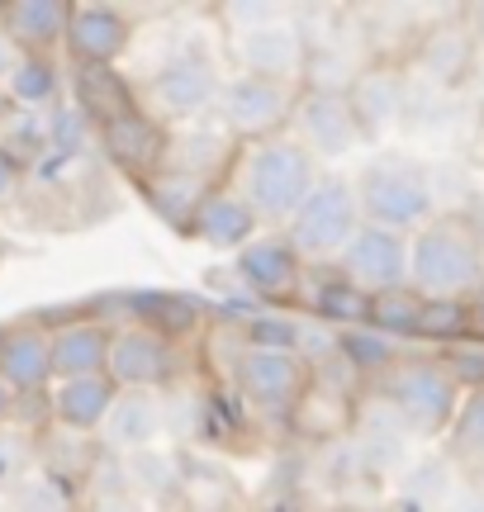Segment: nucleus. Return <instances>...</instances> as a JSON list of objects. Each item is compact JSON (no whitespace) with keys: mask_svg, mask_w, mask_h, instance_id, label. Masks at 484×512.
I'll use <instances>...</instances> for the list:
<instances>
[{"mask_svg":"<svg viewBox=\"0 0 484 512\" xmlns=\"http://www.w3.org/2000/svg\"><path fill=\"white\" fill-rule=\"evenodd\" d=\"M323 181L318 157L299 138H271V143L247 147L238 166V195L252 204L257 223H290L299 204L309 200V190Z\"/></svg>","mask_w":484,"mask_h":512,"instance_id":"obj_1","label":"nucleus"},{"mask_svg":"<svg viewBox=\"0 0 484 512\" xmlns=\"http://www.w3.org/2000/svg\"><path fill=\"white\" fill-rule=\"evenodd\" d=\"M484 280V247L466 223L432 219L409 238V290L418 299H470Z\"/></svg>","mask_w":484,"mask_h":512,"instance_id":"obj_2","label":"nucleus"},{"mask_svg":"<svg viewBox=\"0 0 484 512\" xmlns=\"http://www.w3.org/2000/svg\"><path fill=\"white\" fill-rule=\"evenodd\" d=\"M356 204H361V223L371 228H390V233H418L432 223V181L428 171L409 157H380L356 176Z\"/></svg>","mask_w":484,"mask_h":512,"instance_id":"obj_3","label":"nucleus"},{"mask_svg":"<svg viewBox=\"0 0 484 512\" xmlns=\"http://www.w3.org/2000/svg\"><path fill=\"white\" fill-rule=\"evenodd\" d=\"M361 228V204H356L352 181L342 176H323L309 190V200L299 204L290 223H285V242L295 247L304 266H328L347 252V242Z\"/></svg>","mask_w":484,"mask_h":512,"instance_id":"obj_4","label":"nucleus"},{"mask_svg":"<svg viewBox=\"0 0 484 512\" xmlns=\"http://www.w3.org/2000/svg\"><path fill=\"white\" fill-rule=\"evenodd\" d=\"M385 403L409 432L437 437L456 418L461 384L451 380V370L442 361H394L385 370Z\"/></svg>","mask_w":484,"mask_h":512,"instance_id":"obj_5","label":"nucleus"},{"mask_svg":"<svg viewBox=\"0 0 484 512\" xmlns=\"http://www.w3.org/2000/svg\"><path fill=\"white\" fill-rule=\"evenodd\" d=\"M214 105H219V119H224L228 138H242L247 147H257V143L280 138V128L290 124V114H295V86L238 72L219 91Z\"/></svg>","mask_w":484,"mask_h":512,"instance_id":"obj_6","label":"nucleus"},{"mask_svg":"<svg viewBox=\"0 0 484 512\" xmlns=\"http://www.w3.org/2000/svg\"><path fill=\"white\" fill-rule=\"evenodd\" d=\"M219 91H224V81H219L214 57L181 53L167 67H157V76L148 81V114L157 124H186V119L214 110Z\"/></svg>","mask_w":484,"mask_h":512,"instance_id":"obj_7","label":"nucleus"},{"mask_svg":"<svg viewBox=\"0 0 484 512\" xmlns=\"http://www.w3.org/2000/svg\"><path fill=\"white\" fill-rule=\"evenodd\" d=\"M171 375H176V342H167L162 332L143 328V323L114 328L105 380L119 394H157L162 384H171Z\"/></svg>","mask_w":484,"mask_h":512,"instance_id":"obj_8","label":"nucleus"},{"mask_svg":"<svg viewBox=\"0 0 484 512\" xmlns=\"http://www.w3.org/2000/svg\"><path fill=\"white\" fill-rule=\"evenodd\" d=\"M337 275L356 285L361 294H385L409 285V238L390 233V228H371L361 223L347 252L337 256Z\"/></svg>","mask_w":484,"mask_h":512,"instance_id":"obj_9","label":"nucleus"},{"mask_svg":"<svg viewBox=\"0 0 484 512\" xmlns=\"http://www.w3.org/2000/svg\"><path fill=\"white\" fill-rule=\"evenodd\" d=\"M133 43V19L119 10V5H105V0H81L67 15V34H62V48L81 72H105L119 57L129 53Z\"/></svg>","mask_w":484,"mask_h":512,"instance_id":"obj_10","label":"nucleus"},{"mask_svg":"<svg viewBox=\"0 0 484 512\" xmlns=\"http://www.w3.org/2000/svg\"><path fill=\"white\" fill-rule=\"evenodd\" d=\"M100 147H105V157H110L124 176H133L138 185L152 181L157 171H167L171 166L167 124H157L143 105H133V110L105 119V124H100Z\"/></svg>","mask_w":484,"mask_h":512,"instance_id":"obj_11","label":"nucleus"},{"mask_svg":"<svg viewBox=\"0 0 484 512\" xmlns=\"http://www.w3.org/2000/svg\"><path fill=\"white\" fill-rule=\"evenodd\" d=\"M233 375H238L242 399L252 403V408H261V413H290L295 399L304 394V384H309V366L299 361L295 351L242 347Z\"/></svg>","mask_w":484,"mask_h":512,"instance_id":"obj_12","label":"nucleus"},{"mask_svg":"<svg viewBox=\"0 0 484 512\" xmlns=\"http://www.w3.org/2000/svg\"><path fill=\"white\" fill-rule=\"evenodd\" d=\"M290 119L299 124V143L309 147L314 157H347V152L361 143L342 86H333V91H328V86H304V91H295V114H290Z\"/></svg>","mask_w":484,"mask_h":512,"instance_id":"obj_13","label":"nucleus"},{"mask_svg":"<svg viewBox=\"0 0 484 512\" xmlns=\"http://www.w3.org/2000/svg\"><path fill=\"white\" fill-rule=\"evenodd\" d=\"M342 95H347V110L356 119V133L371 143L394 133V124L409 110V81L394 67H361V72H352Z\"/></svg>","mask_w":484,"mask_h":512,"instance_id":"obj_14","label":"nucleus"},{"mask_svg":"<svg viewBox=\"0 0 484 512\" xmlns=\"http://www.w3.org/2000/svg\"><path fill=\"white\" fill-rule=\"evenodd\" d=\"M233 271L252 294L261 299H290L304 285V261L295 256V247L285 242V233H261L233 256Z\"/></svg>","mask_w":484,"mask_h":512,"instance_id":"obj_15","label":"nucleus"},{"mask_svg":"<svg viewBox=\"0 0 484 512\" xmlns=\"http://www.w3.org/2000/svg\"><path fill=\"white\" fill-rule=\"evenodd\" d=\"M238 62L247 76H261V81H280V86H295L304 67H309V48H304V38L299 29L290 24H261L252 34H238Z\"/></svg>","mask_w":484,"mask_h":512,"instance_id":"obj_16","label":"nucleus"},{"mask_svg":"<svg viewBox=\"0 0 484 512\" xmlns=\"http://www.w3.org/2000/svg\"><path fill=\"white\" fill-rule=\"evenodd\" d=\"M257 214L252 204L238 195V185H209L205 200L195 204V219H190V238L214 247V252H242L247 242L257 238Z\"/></svg>","mask_w":484,"mask_h":512,"instance_id":"obj_17","label":"nucleus"},{"mask_svg":"<svg viewBox=\"0 0 484 512\" xmlns=\"http://www.w3.org/2000/svg\"><path fill=\"white\" fill-rule=\"evenodd\" d=\"M67 0H5L0 5V38L19 57H48L67 34Z\"/></svg>","mask_w":484,"mask_h":512,"instance_id":"obj_18","label":"nucleus"},{"mask_svg":"<svg viewBox=\"0 0 484 512\" xmlns=\"http://www.w3.org/2000/svg\"><path fill=\"white\" fill-rule=\"evenodd\" d=\"M110 337L114 328L100 318H76L48 332V356H53V384L57 380H86V375H105L110 361Z\"/></svg>","mask_w":484,"mask_h":512,"instance_id":"obj_19","label":"nucleus"},{"mask_svg":"<svg viewBox=\"0 0 484 512\" xmlns=\"http://www.w3.org/2000/svg\"><path fill=\"white\" fill-rule=\"evenodd\" d=\"M0 380L10 394H43L53 384V356H48V328L19 323L0 332Z\"/></svg>","mask_w":484,"mask_h":512,"instance_id":"obj_20","label":"nucleus"},{"mask_svg":"<svg viewBox=\"0 0 484 512\" xmlns=\"http://www.w3.org/2000/svg\"><path fill=\"white\" fill-rule=\"evenodd\" d=\"M114 394H119V389H114L105 375H86V380H57L48 408H53V422L62 427V432H72V437H91V432H100V427H105V418H110Z\"/></svg>","mask_w":484,"mask_h":512,"instance_id":"obj_21","label":"nucleus"},{"mask_svg":"<svg viewBox=\"0 0 484 512\" xmlns=\"http://www.w3.org/2000/svg\"><path fill=\"white\" fill-rule=\"evenodd\" d=\"M475 38H470L466 24H437L423 34L418 43V72L437 81V86H461L475 67Z\"/></svg>","mask_w":484,"mask_h":512,"instance_id":"obj_22","label":"nucleus"},{"mask_svg":"<svg viewBox=\"0 0 484 512\" xmlns=\"http://www.w3.org/2000/svg\"><path fill=\"white\" fill-rule=\"evenodd\" d=\"M105 446L114 451H148L162 437V399L157 394H114L110 418H105Z\"/></svg>","mask_w":484,"mask_h":512,"instance_id":"obj_23","label":"nucleus"},{"mask_svg":"<svg viewBox=\"0 0 484 512\" xmlns=\"http://www.w3.org/2000/svg\"><path fill=\"white\" fill-rule=\"evenodd\" d=\"M290 422H295V432H304V437L328 441L352 422V399L333 380H318L314 370H309V384H304V394L290 408Z\"/></svg>","mask_w":484,"mask_h":512,"instance_id":"obj_24","label":"nucleus"},{"mask_svg":"<svg viewBox=\"0 0 484 512\" xmlns=\"http://www.w3.org/2000/svg\"><path fill=\"white\" fill-rule=\"evenodd\" d=\"M205 190H209V181L190 176V171H176V166H167V171H157L152 181H143V195H148L152 214L167 223V228H176V233L190 228L195 204L205 200Z\"/></svg>","mask_w":484,"mask_h":512,"instance_id":"obj_25","label":"nucleus"},{"mask_svg":"<svg viewBox=\"0 0 484 512\" xmlns=\"http://www.w3.org/2000/svg\"><path fill=\"white\" fill-rule=\"evenodd\" d=\"M299 299L323 318V323H337V328H366V309H371V294H361L356 285H347L342 275H314L304 271V285H299Z\"/></svg>","mask_w":484,"mask_h":512,"instance_id":"obj_26","label":"nucleus"},{"mask_svg":"<svg viewBox=\"0 0 484 512\" xmlns=\"http://www.w3.org/2000/svg\"><path fill=\"white\" fill-rule=\"evenodd\" d=\"M57 86H62V76L48 57H19L10 76H5V95L24 105V110H43V105H53L57 100Z\"/></svg>","mask_w":484,"mask_h":512,"instance_id":"obj_27","label":"nucleus"},{"mask_svg":"<svg viewBox=\"0 0 484 512\" xmlns=\"http://www.w3.org/2000/svg\"><path fill=\"white\" fill-rule=\"evenodd\" d=\"M470 332H475V318H470L466 299H423L413 337H423V342H466Z\"/></svg>","mask_w":484,"mask_h":512,"instance_id":"obj_28","label":"nucleus"},{"mask_svg":"<svg viewBox=\"0 0 484 512\" xmlns=\"http://www.w3.org/2000/svg\"><path fill=\"white\" fill-rule=\"evenodd\" d=\"M418 309L423 299L404 285V290H385V294H371V309H366V328L380 332V337H413L418 328Z\"/></svg>","mask_w":484,"mask_h":512,"instance_id":"obj_29","label":"nucleus"},{"mask_svg":"<svg viewBox=\"0 0 484 512\" xmlns=\"http://www.w3.org/2000/svg\"><path fill=\"white\" fill-rule=\"evenodd\" d=\"M337 356H342V366L356 370V375H385V370L399 361L390 337H380V332H371V328L337 332Z\"/></svg>","mask_w":484,"mask_h":512,"instance_id":"obj_30","label":"nucleus"},{"mask_svg":"<svg viewBox=\"0 0 484 512\" xmlns=\"http://www.w3.org/2000/svg\"><path fill=\"white\" fill-rule=\"evenodd\" d=\"M81 105L105 124V119H114V114L133 110L138 100H133L129 86L114 76V67H105V72H81Z\"/></svg>","mask_w":484,"mask_h":512,"instance_id":"obj_31","label":"nucleus"},{"mask_svg":"<svg viewBox=\"0 0 484 512\" xmlns=\"http://www.w3.org/2000/svg\"><path fill=\"white\" fill-rule=\"evenodd\" d=\"M195 323H200V309H195L190 299H181V294H157V299H148V304H143V328L162 332L167 342L190 337V332H195Z\"/></svg>","mask_w":484,"mask_h":512,"instance_id":"obj_32","label":"nucleus"},{"mask_svg":"<svg viewBox=\"0 0 484 512\" xmlns=\"http://www.w3.org/2000/svg\"><path fill=\"white\" fill-rule=\"evenodd\" d=\"M447 432L461 456H484V384L461 389V403H456V418Z\"/></svg>","mask_w":484,"mask_h":512,"instance_id":"obj_33","label":"nucleus"},{"mask_svg":"<svg viewBox=\"0 0 484 512\" xmlns=\"http://www.w3.org/2000/svg\"><path fill=\"white\" fill-rule=\"evenodd\" d=\"M10 512H72V494L53 475H24L10 489Z\"/></svg>","mask_w":484,"mask_h":512,"instance_id":"obj_34","label":"nucleus"},{"mask_svg":"<svg viewBox=\"0 0 484 512\" xmlns=\"http://www.w3.org/2000/svg\"><path fill=\"white\" fill-rule=\"evenodd\" d=\"M242 347L257 351H295L299 356V318L290 313H257L247 332H242Z\"/></svg>","mask_w":484,"mask_h":512,"instance_id":"obj_35","label":"nucleus"},{"mask_svg":"<svg viewBox=\"0 0 484 512\" xmlns=\"http://www.w3.org/2000/svg\"><path fill=\"white\" fill-rule=\"evenodd\" d=\"M29 460H34L29 432L15 422H0V489H15L19 479L29 475Z\"/></svg>","mask_w":484,"mask_h":512,"instance_id":"obj_36","label":"nucleus"},{"mask_svg":"<svg viewBox=\"0 0 484 512\" xmlns=\"http://www.w3.org/2000/svg\"><path fill=\"white\" fill-rule=\"evenodd\" d=\"M442 366L451 370V380H456V384H470V389H475V384H484V351L456 347L447 361H442Z\"/></svg>","mask_w":484,"mask_h":512,"instance_id":"obj_37","label":"nucleus"},{"mask_svg":"<svg viewBox=\"0 0 484 512\" xmlns=\"http://www.w3.org/2000/svg\"><path fill=\"white\" fill-rule=\"evenodd\" d=\"M15 190H19V162L5 152V147H0V204L10 200Z\"/></svg>","mask_w":484,"mask_h":512,"instance_id":"obj_38","label":"nucleus"},{"mask_svg":"<svg viewBox=\"0 0 484 512\" xmlns=\"http://www.w3.org/2000/svg\"><path fill=\"white\" fill-rule=\"evenodd\" d=\"M91 512H148L143 498H129V494H114V498H100Z\"/></svg>","mask_w":484,"mask_h":512,"instance_id":"obj_39","label":"nucleus"},{"mask_svg":"<svg viewBox=\"0 0 484 512\" xmlns=\"http://www.w3.org/2000/svg\"><path fill=\"white\" fill-rule=\"evenodd\" d=\"M466 29H470V38H475V48H484V0H480V5H470Z\"/></svg>","mask_w":484,"mask_h":512,"instance_id":"obj_40","label":"nucleus"},{"mask_svg":"<svg viewBox=\"0 0 484 512\" xmlns=\"http://www.w3.org/2000/svg\"><path fill=\"white\" fill-rule=\"evenodd\" d=\"M466 304H470V318H475V328H484V280L475 285V294H470Z\"/></svg>","mask_w":484,"mask_h":512,"instance_id":"obj_41","label":"nucleus"},{"mask_svg":"<svg viewBox=\"0 0 484 512\" xmlns=\"http://www.w3.org/2000/svg\"><path fill=\"white\" fill-rule=\"evenodd\" d=\"M15 62H19V53L5 43V38H0V86H5V76H10V67H15Z\"/></svg>","mask_w":484,"mask_h":512,"instance_id":"obj_42","label":"nucleus"},{"mask_svg":"<svg viewBox=\"0 0 484 512\" xmlns=\"http://www.w3.org/2000/svg\"><path fill=\"white\" fill-rule=\"evenodd\" d=\"M10 413H15V394H10V384L0 380V422H10Z\"/></svg>","mask_w":484,"mask_h":512,"instance_id":"obj_43","label":"nucleus"},{"mask_svg":"<svg viewBox=\"0 0 484 512\" xmlns=\"http://www.w3.org/2000/svg\"><path fill=\"white\" fill-rule=\"evenodd\" d=\"M480 465H484V456H480Z\"/></svg>","mask_w":484,"mask_h":512,"instance_id":"obj_44","label":"nucleus"}]
</instances>
